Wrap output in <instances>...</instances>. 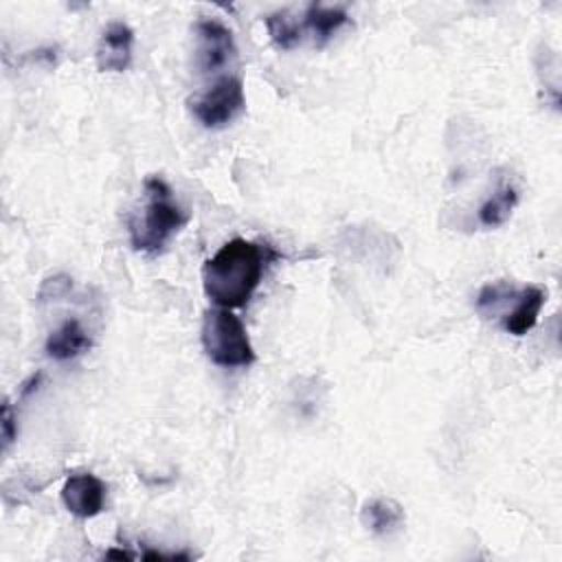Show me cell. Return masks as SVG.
Returning a JSON list of instances; mask_svg holds the SVG:
<instances>
[{
    "mask_svg": "<svg viewBox=\"0 0 562 562\" xmlns=\"http://www.w3.org/2000/svg\"><path fill=\"white\" fill-rule=\"evenodd\" d=\"M274 259H279V252H274L270 246H261L244 237H233L204 261V294L217 307H244L259 288L266 266Z\"/></svg>",
    "mask_w": 562,
    "mask_h": 562,
    "instance_id": "cell-1",
    "label": "cell"
},
{
    "mask_svg": "<svg viewBox=\"0 0 562 562\" xmlns=\"http://www.w3.org/2000/svg\"><path fill=\"white\" fill-rule=\"evenodd\" d=\"M143 209L130 222V241L134 250L160 252L187 226L189 211L180 206L171 187L158 176L143 182Z\"/></svg>",
    "mask_w": 562,
    "mask_h": 562,
    "instance_id": "cell-2",
    "label": "cell"
},
{
    "mask_svg": "<svg viewBox=\"0 0 562 562\" xmlns=\"http://www.w3.org/2000/svg\"><path fill=\"white\" fill-rule=\"evenodd\" d=\"M200 340L206 358L217 367H250L257 358L241 318L226 307L204 312Z\"/></svg>",
    "mask_w": 562,
    "mask_h": 562,
    "instance_id": "cell-3",
    "label": "cell"
},
{
    "mask_svg": "<svg viewBox=\"0 0 562 562\" xmlns=\"http://www.w3.org/2000/svg\"><path fill=\"white\" fill-rule=\"evenodd\" d=\"M189 110L209 130L226 127L246 110L241 75L228 72L213 79L189 99Z\"/></svg>",
    "mask_w": 562,
    "mask_h": 562,
    "instance_id": "cell-4",
    "label": "cell"
},
{
    "mask_svg": "<svg viewBox=\"0 0 562 562\" xmlns=\"http://www.w3.org/2000/svg\"><path fill=\"white\" fill-rule=\"evenodd\" d=\"M195 46H193V66L204 77H222L235 72L237 66V46L233 33L220 20L202 18L193 26Z\"/></svg>",
    "mask_w": 562,
    "mask_h": 562,
    "instance_id": "cell-5",
    "label": "cell"
},
{
    "mask_svg": "<svg viewBox=\"0 0 562 562\" xmlns=\"http://www.w3.org/2000/svg\"><path fill=\"white\" fill-rule=\"evenodd\" d=\"M61 503L77 518L99 516L105 505V483L90 472L70 474L61 487Z\"/></svg>",
    "mask_w": 562,
    "mask_h": 562,
    "instance_id": "cell-6",
    "label": "cell"
},
{
    "mask_svg": "<svg viewBox=\"0 0 562 562\" xmlns=\"http://www.w3.org/2000/svg\"><path fill=\"white\" fill-rule=\"evenodd\" d=\"M134 31L123 22H110L97 46V68L101 72H123L132 64Z\"/></svg>",
    "mask_w": 562,
    "mask_h": 562,
    "instance_id": "cell-7",
    "label": "cell"
},
{
    "mask_svg": "<svg viewBox=\"0 0 562 562\" xmlns=\"http://www.w3.org/2000/svg\"><path fill=\"white\" fill-rule=\"evenodd\" d=\"M512 310L503 314V329L514 336H525L538 323L540 310L547 301V290L540 285H522L512 292Z\"/></svg>",
    "mask_w": 562,
    "mask_h": 562,
    "instance_id": "cell-8",
    "label": "cell"
},
{
    "mask_svg": "<svg viewBox=\"0 0 562 562\" xmlns=\"http://www.w3.org/2000/svg\"><path fill=\"white\" fill-rule=\"evenodd\" d=\"M92 345L90 334L77 318H66L57 329H53L46 338V353L53 360H72L88 351Z\"/></svg>",
    "mask_w": 562,
    "mask_h": 562,
    "instance_id": "cell-9",
    "label": "cell"
},
{
    "mask_svg": "<svg viewBox=\"0 0 562 562\" xmlns=\"http://www.w3.org/2000/svg\"><path fill=\"white\" fill-rule=\"evenodd\" d=\"M406 520L404 507L393 498H371L360 509V522L375 536H391L402 529Z\"/></svg>",
    "mask_w": 562,
    "mask_h": 562,
    "instance_id": "cell-10",
    "label": "cell"
},
{
    "mask_svg": "<svg viewBox=\"0 0 562 562\" xmlns=\"http://www.w3.org/2000/svg\"><path fill=\"white\" fill-rule=\"evenodd\" d=\"M347 22H349V13L345 11V7H325L318 2L307 4L301 18L303 33L305 31L312 33L316 46H325L327 40H331L334 33H338Z\"/></svg>",
    "mask_w": 562,
    "mask_h": 562,
    "instance_id": "cell-11",
    "label": "cell"
},
{
    "mask_svg": "<svg viewBox=\"0 0 562 562\" xmlns=\"http://www.w3.org/2000/svg\"><path fill=\"white\" fill-rule=\"evenodd\" d=\"M518 204V193L512 182H503L496 191L479 206V222L487 228H496L505 224Z\"/></svg>",
    "mask_w": 562,
    "mask_h": 562,
    "instance_id": "cell-12",
    "label": "cell"
},
{
    "mask_svg": "<svg viewBox=\"0 0 562 562\" xmlns=\"http://www.w3.org/2000/svg\"><path fill=\"white\" fill-rule=\"evenodd\" d=\"M266 29L277 48L292 50L303 40V26L301 20L294 18L290 11H274L266 15Z\"/></svg>",
    "mask_w": 562,
    "mask_h": 562,
    "instance_id": "cell-13",
    "label": "cell"
},
{
    "mask_svg": "<svg viewBox=\"0 0 562 562\" xmlns=\"http://www.w3.org/2000/svg\"><path fill=\"white\" fill-rule=\"evenodd\" d=\"M70 279L66 274H55L50 279H46L37 292V299L40 301H46V299H59L64 296L68 290H70Z\"/></svg>",
    "mask_w": 562,
    "mask_h": 562,
    "instance_id": "cell-14",
    "label": "cell"
},
{
    "mask_svg": "<svg viewBox=\"0 0 562 562\" xmlns=\"http://www.w3.org/2000/svg\"><path fill=\"white\" fill-rule=\"evenodd\" d=\"M18 435V426H15V415H13V408L9 402L2 404V443L4 448H9L13 443Z\"/></svg>",
    "mask_w": 562,
    "mask_h": 562,
    "instance_id": "cell-15",
    "label": "cell"
}]
</instances>
